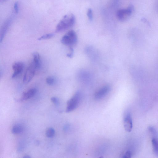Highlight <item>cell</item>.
<instances>
[{
	"label": "cell",
	"instance_id": "5b68a950",
	"mask_svg": "<svg viewBox=\"0 0 158 158\" xmlns=\"http://www.w3.org/2000/svg\"><path fill=\"white\" fill-rule=\"evenodd\" d=\"M37 69L35 63L32 61L24 74L23 78V82L24 83H27L31 80L35 74Z\"/></svg>",
	"mask_w": 158,
	"mask_h": 158
},
{
	"label": "cell",
	"instance_id": "9c48e42d",
	"mask_svg": "<svg viewBox=\"0 0 158 158\" xmlns=\"http://www.w3.org/2000/svg\"><path fill=\"white\" fill-rule=\"evenodd\" d=\"M12 18L8 19L4 23L1 30L0 34V42L1 43L10 24Z\"/></svg>",
	"mask_w": 158,
	"mask_h": 158
},
{
	"label": "cell",
	"instance_id": "8992f818",
	"mask_svg": "<svg viewBox=\"0 0 158 158\" xmlns=\"http://www.w3.org/2000/svg\"><path fill=\"white\" fill-rule=\"evenodd\" d=\"M123 125L126 131H131L133 128V122L131 114L129 111H127L125 114L123 118Z\"/></svg>",
	"mask_w": 158,
	"mask_h": 158
},
{
	"label": "cell",
	"instance_id": "e0dca14e",
	"mask_svg": "<svg viewBox=\"0 0 158 158\" xmlns=\"http://www.w3.org/2000/svg\"><path fill=\"white\" fill-rule=\"evenodd\" d=\"M55 81L54 77L52 76H50L46 79V82L49 85H52L54 84Z\"/></svg>",
	"mask_w": 158,
	"mask_h": 158
},
{
	"label": "cell",
	"instance_id": "7a4b0ae2",
	"mask_svg": "<svg viewBox=\"0 0 158 158\" xmlns=\"http://www.w3.org/2000/svg\"><path fill=\"white\" fill-rule=\"evenodd\" d=\"M81 98V94L77 92L68 101L66 111L69 112L75 110L79 105Z\"/></svg>",
	"mask_w": 158,
	"mask_h": 158
},
{
	"label": "cell",
	"instance_id": "ac0fdd59",
	"mask_svg": "<svg viewBox=\"0 0 158 158\" xmlns=\"http://www.w3.org/2000/svg\"><path fill=\"white\" fill-rule=\"evenodd\" d=\"M87 15L90 20H92L93 18V15L92 10L90 9H89L87 11Z\"/></svg>",
	"mask_w": 158,
	"mask_h": 158
},
{
	"label": "cell",
	"instance_id": "8fae6325",
	"mask_svg": "<svg viewBox=\"0 0 158 158\" xmlns=\"http://www.w3.org/2000/svg\"><path fill=\"white\" fill-rule=\"evenodd\" d=\"M33 61L35 63L37 69L40 67L41 65V59L39 53L37 52H35L32 54Z\"/></svg>",
	"mask_w": 158,
	"mask_h": 158
},
{
	"label": "cell",
	"instance_id": "9a60e30c",
	"mask_svg": "<svg viewBox=\"0 0 158 158\" xmlns=\"http://www.w3.org/2000/svg\"><path fill=\"white\" fill-rule=\"evenodd\" d=\"M54 35V33H48L44 35L39 38L38 40H46L50 39L53 37Z\"/></svg>",
	"mask_w": 158,
	"mask_h": 158
},
{
	"label": "cell",
	"instance_id": "4fadbf2b",
	"mask_svg": "<svg viewBox=\"0 0 158 158\" xmlns=\"http://www.w3.org/2000/svg\"><path fill=\"white\" fill-rule=\"evenodd\" d=\"M23 131V127L20 124H16L13 127L11 131L13 134H17L22 132Z\"/></svg>",
	"mask_w": 158,
	"mask_h": 158
},
{
	"label": "cell",
	"instance_id": "6da1fadb",
	"mask_svg": "<svg viewBox=\"0 0 158 158\" xmlns=\"http://www.w3.org/2000/svg\"><path fill=\"white\" fill-rule=\"evenodd\" d=\"M75 22V17L72 14L65 15L60 21L56 27L57 32L63 31L72 27Z\"/></svg>",
	"mask_w": 158,
	"mask_h": 158
},
{
	"label": "cell",
	"instance_id": "44dd1931",
	"mask_svg": "<svg viewBox=\"0 0 158 158\" xmlns=\"http://www.w3.org/2000/svg\"><path fill=\"white\" fill-rule=\"evenodd\" d=\"M14 10L15 12L17 13L19 11V4L18 2H15L14 5Z\"/></svg>",
	"mask_w": 158,
	"mask_h": 158
},
{
	"label": "cell",
	"instance_id": "277c9868",
	"mask_svg": "<svg viewBox=\"0 0 158 158\" xmlns=\"http://www.w3.org/2000/svg\"><path fill=\"white\" fill-rule=\"evenodd\" d=\"M134 10V6L130 4L126 8L118 10L116 12L117 17L119 20L125 21L131 16Z\"/></svg>",
	"mask_w": 158,
	"mask_h": 158
},
{
	"label": "cell",
	"instance_id": "ba28073f",
	"mask_svg": "<svg viewBox=\"0 0 158 158\" xmlns=\"http://www.w3.org/2000/svg\"><path fill=\"white\" fill-rule=\"evenodd\" d=\"M24 67V64L22 62H17L14 63L12 65L14 73L12 78H15L19 75L23 71Z\"/></svg>",
	"mask_w": 158,
	"mask_h": 158
},
{
	"label": "cell",
	"instance_id": "ffe728a7",
	"mask_svg": "<svg viewBox=\"0 0 158 158\" xmlns=\"http://www.w3.org/2000/svg\"><path fill=\"white\" fill-rule=\"evenodd\" d=\"M131 156V153L130 151H127L126 152L123 156V158H130Z\"/></svg>",
	"mask_w": 158,
	"mask_h": 158
},
{
	"label": "cell",
	"instance_id": "30bf717a",
	"mask_svg": "<svg viewBox=\"0 0 158 158\" xmlns=\"http://www.w3.org/2000/svg\"><path fill=\"white\" fill-rule=\"evenodd\" d=\"M36 89L35 88L30 89L24 92L20 99V101H24L29 99L33 96L36 93Z\"/></svg>",
	"mask_w": 158,
	"mask_h": 158
},
{
	"label": "cell",
	"instance_id": "3957f363",
	"mask_svg": "<svg viewBox=\"0 0 158 158\" xmlns=\"http://www.w3.org/2000/svg\"><path fill=\"white\" fill-rule=\"evenodd\" d=\"M77 41V36L76 32L73 30L68 31L62 38L61 43L67 46L74 45Z\"/></svg>",
	"mask_w": 158,
	"mask_h": 158
},
{
	"label": "cell",
	"instance_id": "52a82bcc",
	"mask_svg": "<svg viewBox=\"0 0 158 158\" xmlns=\"http://www.w3.org/2000/svg\"><path fill=\"white\" fill-rule=\"evenodd\" d=\"M110 89V88L109 85L102 86L95 93L94 95L95 98L97 100L102 98L109 92Z\"/></svg>",
	"mask_w": 158,
	"mask_h": 158
},
{
	"label": "cell",
	"instance_id": "7c38bea8",
	"mask_svg": "<svg viewBox=\"0 0 158 158\" xmlns=\"http://www.w3.org/2000/svg\"><path fill=\"white\" fill-rule=\"evenodd\" d=\"M152 143L153 152L155 155L158 157V139L157 137H152Z\"/></svg>",
	"mask_w": 158,
	"mask_h": 158
},
{
	"label": "cell",
	"instance_id": "d6986e66",
	"mask_svg": "<svg viewBox=\"0 0 158 158\" xmlns=\"http://www.w3.org/2000/svg\"><path fill=\"white\" fill-rule=\"evenodd\" d=\"M51 101L55 105H58L59 103V101L58 99L55 97H52L51 99Z\"/></svg>",
	"mask_w": 158,
	"mask_h": 158
},
{
	"label": "cell",
	"instance_id": "2e32d148",
	"mask_svg": "<svg viewBox=\"0 0 158 158\" xmlns=\"http://www.w3.org/2000/svg\"><path fill=\"white\" fill-rule=\"evenodd\" d=\"M148 130L153 137H157L158 133L155 128L152 127H148Z\"/></svg>",
	"mask_w": 158,
	"mask_h": 158
},
{
	"label": "cell",
	"instance_id": "603a6c76",
	"mask_svg": "<svg viewBox=\"0 0 158 158\" xmlns=\"http://www.w3.org/2000/svg\"><path fill=\"white\" fill-rule=\"evenodd\" d=\"M6 0H0V2L1 3H3Z\"/></svg>",
	"mask_w": 158,
	"mask_h": 158
},
{
	"label": "cell",
	"instance_id": "5bb4252c",
	"mask_svg": "<svg viewBox=\"0 0 158 158\" xmlns=\"http://www.w3.org/2000/svg\"><path fill=\"white\" fill-rule=\"evenodd\" d=\"M55 134L54 129L52 127L48 129L46 131V135L47 137L49 138L52 137L54 136Z\"/></svg>",
	"mask_w": 158,
	"mask_h": 158
},
{
	"label": "cell",
	"instance_id": "7402d4cb",
	"mask_svg": "<svg viewBox=\"0 0 158 158\" xmlns=\"http://www.w3.org/2000/svg\"><path fill=\"white\" fill-rule=\"evenodd\" d=\"M23 158H30V157L28 155H26L24 156Z\"/></svg>",
	"mask_w": 158,
	"mask_h": 158
}]
</instances>
